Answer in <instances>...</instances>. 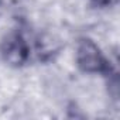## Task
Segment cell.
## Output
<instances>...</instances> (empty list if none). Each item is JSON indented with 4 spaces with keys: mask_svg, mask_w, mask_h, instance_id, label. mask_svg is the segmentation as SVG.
Instances as JSON below:
<instances>
[{
    "mask_svg": "<svg viewBox=\"0 0 120 120\" xmlns=\"http://www.w3.org/2000/svg\"><path fill=\"white\" fill-rule=\"evenodd\" d=\"M2 2H3V0H0V4H2Z\"/></svg>",
    "mask_w": 120,
    "mask_h": 120,
    "instance_id": "4",
    "label": "cell"
},
{
    "mask_svg": "<svg viewBox=\"0 0 120 120\" xmlns=\"http://www.w3.org/2000/svg\"><path fill=\"white\" fill-rule=\"evenodd\" d=\"M76 65L85 74H102L109 76L116 72L98 44L90 38H81L76 47Z\"/></svg>",
    "mask_w": 120,
    "mask_h": 120,
    "instance_id": "1",
    "label": "cell"
},
{
    "mask_svg": "<svg viewBox=\"0 0 120 120\" xmlns=\"http://www.w3.org/2000/svg\"><path fill=\"white\" fill-rule=\"evenodd\" d=\"M0 55L6 64L16 68H20L28 62L31 55V47L28 44L27 37L20 28L9 31L3 37L0 42Z\"/></svg>",
    "mask_w": 120,
    "mask_h": 120,
    "instance_id": "2",
    "label": "cell"
},
{
    "mask_svg": "<svg viewBox=\"0 0 120 120\" xmlns=\"http://www.w3.org/2000/svg\"><path fill=\"white\" fill-rule=\"evenodd\" d=\"M90 2L98 7H112L117 3V0H90Z\"/></svg>",
    "mask_w": 120,
    "mask_h": 120,
    "instance_id": "3",
    "label": "cell"
}]
</instances>
